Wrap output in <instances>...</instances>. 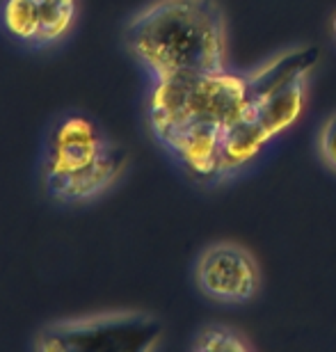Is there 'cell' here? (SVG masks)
<instances>
[{
    "instance_id": "cell-1",
    "label": "cell",
    "mask_w": 336,
    "mask_h": 352,
    "mask_svg": "<svg viewBox=\"0 0 336 352\" xmlns=\"http://www.w3.org/2000/svg\"><path fill=\"white\" fill-rule=\"evenodd\" d=\"M318 51L284 48L251 69H220L165 82H146L144 122L160 149L199 188H218L220 158L231 131L251 108L302 69L316 67Z\"/></svg>"
},
{
    "instance_id": "cell-2",
    "label": "cell",
    "mask_w": 336,
    "mask_h": 352,
    "mask_svg": "<svg viewBox=\"0 0 336 352\" xmlns=\"http://www.w3.org/2000/svg\"><path fill=\"white\" fill-rule=\"evenodd\" d=\"M122 41L146 82L231 67L218 0H151L126 19Z\"/></svg>"
},
{
    "instance_id": "cell-3",
    "label": "cell",
    "mask_w": 336,
    "mask_h": 352,
    "mask_svg": "<svg viewBox=\"0 0 336 352\" xmlns=\"http://www.w3.org/2000/svg\"><path fill=\"white\" fill-rule=\"evenodd\" d=\"M128 172V151L82 110L48 122L37 160L39 186L53 204L89 206L110 195Z\"/></svg>"
},
{
    "instance_id": "cell-4",
    "label": "cell",
    "mask_w": 336,
    "mask_h": 352,
    "mask_svg": "<svg viewBox=\"0 0 336 352\" xmlns=\"http://www.w3.org/2000/svg\"><path fill=\"white\" fill-rule=\"evenodd\" d=\"M311 72L313 67L302 69L270 89L251 108L247 119L231 131L220 158L218 188L251 170L263 153L304 117L309 105Z\"/></svg>"
},
{
    "instance_id": "cell-5",
    "label": "cell",
    "mask_w": 336,
    "mask_h": 352,
    "mask_svg": "<svg viewBox=\"0 0 336 352\" xmlns=\"http://www.w3.org/2000/svg\"><path fill=\"white\" fill-rule=\"evenodd\" d=\"M163 343V322L131 309L48 322L30 341L39 352H146Z\"/></svg>"
},
{
    "instance_id": "cell-6",
    "label": "cell",
    "mask_w": 336,
    "mask_h": 352,
    "mask_svg": "<svg viewBox=\"0 0 336 352\" xmlns=\"http://www.w3.org/2000/svg\"><path fill=\"white\" fill-rule=\"evenodd\" d=\"M82 0H0V34L25 53H53L74 37Z\"/></svg>"
},
{
    "instance_id": "cell-7",
    "label": "cell",
    "mask_w": 336,
    "mask_h": 352,
    "mask_svg": "<svg viewBox=\"0 0 336 352\" xmlns=\"http://www.w3.org/2000/svg\"><path fill=\"white\" fill-rule=\"evenodd\" d=\"M192 279L197 291L218 305H247L261 291V267L254 254L236 243H213L201 250Z\"/></svg>"
},
{
    "instance_id": "cell-8",
    "label": "cell",
    "mask_w": 336,
    "mask_h": 352,
    "mask_svg": "<svg viewBox=\"0 0 336 352\" xmlns=\"http://www.w3.org/2000/svg\"><path fill=\"white\" fill-rule=\"evenodd\" d=\"M190 350L197 352H249L254 350L251 341L234 327L227 325H204L194 334Z\"/></svg>"
},
{
    "instance_id": "cell-9",
    "label": "cell",
    "mask_w": 336,
    "mask_h": 352,
    "mask_svg": "<svg viewBox=\"0 0 336 352\" xmlns=\"http://www.w3.org/2000/svg\"><path fill=\"white\" fill-rule=\"evenodd\" d=\"M316 156L325 170L336 174V112L325 117L316 133Z\"/></svg>"
},
{
    "instance_id": "cell-10",
    "label": "cell",
    "mask_w": 336,
    "mask_h": 352,
    "mask_svg": "<svg viewBox=\"0 0 336 352\" xmlns=\"http://www.w3.org/2000/svg\"><path fill=\"white\" fill-rule=\"evenodd\" d=\"M330 30H332V39H334V44H336V12H334V16H332V23H330Z\"/></svg>"
}]
</instances>
